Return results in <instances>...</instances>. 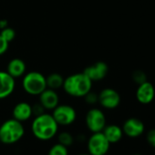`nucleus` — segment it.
<instances>
[{
  "instance_id": "obj_21",
  "label": "nucleus",
  "mask_w": 155,
  "mask_h": 155,
  "mask_svg": "<svg viewBox=\"0 0 155 155\" xmlns=\"http://www.w3.org/2000/svg\"><path fill=\"white\" fill-rule=\"evenodd\" d=\"M132 80L135 83H137L138 85L147 81V76L145 74L144 71L142 70H135L133 73H132Z\"/></svg>"
},
{
  "instance_id": "obj_2",
  "label": "nucleus",
  "mask_w": 155,
  "mask_h": 155,
  "mask_svg": "<svg viewBox=\"0 0 155 155\" xmlns=\"http://www.w3.org/2000/svg\"><path fill=\"white\" fill-rule=\"evenodd\" d=\"M92 81L83 73H75L64 79L62 89L70 97L83 98L92 89Z\"/></svg>"
},
{
  "instance_id": "obj_24",
  "label": "nucleus",
  "mask_w": 155,
  "mask_h": 155,
  "mask_svg": "<svg viewBox=\"0 0 155 155\" xmlns=\"http://www.w3.org/2000/svg\"><path fill=\"white\" fill-rule=\"evenodd\" d=\"M8 45H9V43L1 35H0V56L4 55L8 51Z\"/></svg>"
},
{
  "instance_id": "obj_1",
  "label": "nucleus",
  "mask_w": 155,
  "mask_h": 155,
  "mask_svg": "<svg viewBox=\"0 0 155 155\" xmlns=\"http://www.w3.org/2000/svg\"><path fill=\"white\" fill-rule=\"evenodd\" d=\"M31 130L38 140H49L58 134V124L52 114L44 112L38 116H35L31 123Z\"/></svg>"
},
{
  "instance_id": "obj_18",
  "label": "nucleus",
  "mask_w": 155,
  "mask_h": 155,
  "mask_svg": "<svg viewBox=\"0 0 155 155\" xmlns=\"http://www.w3.org/2000/svg\"><path fill=\"white\" fill-rule=\"evenodd\" d=\"M58 143L66 146V147H69L73 144L74 142V137L72 136L71 133L68 132V131H62L58 135Z\"/></svg>"
},
{
  "instance_id": "obj_7",
  "label": "nucleus",
  "mask_w": 155,
  "mask_h": 155,
  "mask_svg": "<svg viewBox=\"0 0 155 155\" xmlns=\"http://www.w3.org/2000/svg\"><path fill=\"white\" fill-rule=\"evenodd\" d=\"M85 123L92 133L102 131L106 126V116L101 109L92 108L85 116Z\"/></svg>"
},
{
  "instance_id": "obj_10",
  "label": "nucleus",
  "mask_w": 155,
  "mask_h": 155,
  "mask_svg": "<svg viewBox=\"0 0 155 155\" xmlns=\"http://www.w3.org/2000/svg\"><path fill=\"white\" fill-rule=\"evenodd\" d=\"M123 134L128 136L129 138H138L143 134L145 130L144 123L137 118H130L125 120L122 125Z\"/></svg>"
},
{
  "instance_id": "obj_12",
  "label": "nucleus",
  "mask_w": 155,
  "mask_h": 155,
  "mask_svg": "<svg viewBox=\"0 0 155 155\" xmlns=\"http://www.w3.org/2000/svg\"><path fill=\"white\" fill-rule=\"evenodd\" d=\"M16 89L15 79L7 71L0 70V100H5L12 95Z\"/></svg>"
},
{
  "instance_id": "obj_22",
  "label": "nucleus",
  "mask_w": 155,
  "mask_h": 155,
  "mask_svg": "<svg viewBox=\"0 0 155 155\" xmlns=\"http://www.w3.org/2000/svg\"><path fill=\"white\" fill-rule=\"evenodd\" d=\"M83 98L85 100V102L90 105H94L97 102H99V94L92 92L91 91L88 94H86Z\"/></svg>"
},
{
  "instance_id": "obj_13",
  "label": "nucleus",
  "mask_w": 155,
  "mask_h": 155,
  "mask_svg": "<svg viewBox=\"0 0 155 155\" xmlns=\"http://www.w3.org/2000/svg\"><path fill=\"white\" fill-rule=\"evenodd\" d=\"M39 103L45 110H53L59 104V97L56 91L51 89H46L39 95Z\"/></svg>"
},
{
  "instance_id": "obj_16",
  "label": "nucleus",
  "mask_w": 155,
  "mask_h": 155,
  "mask_svg": "<svg viewBox=\"0 0 155 155\" xmlns=\"http://www.w3.org/2000/svg\"><path fill=\"white\" fill-rule=\"evenodd\" d=\"M102 132L110 144L119 142L123 137V131L121 127L116 124L106 125Z\"/></svg>"
},
{
  "instance_id": "obj_17",
  "label": "nucleus",
  "mask_w": 155,
  "mask_h": 155,
  "mask_svg": "<svg viewBox=\"0 0 155 155\" xmlns=\"http://www.w3.org/2000/svg\"><path fill=\"white\" fill-rule=\"evenodd\" d=\"M47 88L57 91L63 87L64 78L58 73H51L48 77H46Z\"/></svg>"
},
{
  "instance_id": "obj_4",
  "label": "nucleus",
  "mask_w": 155,
  "mask_h": 155,
  "mask_svg": "<svg viewBox=\"0 0 155 155\" xmlns=\"http://www.w3.org/2000/svg\"><path fill=\"white\" fill-rule=\"evenodd\" d=\"M22 87L28 95L38 96L47 89L46 77L38 71L25 73L22 80Z\"/></svg>"
},
{
  "instance_id": "obj_6",
  "label": "nucleus",
  "mask_w": 155,
  "mask_h": 155,
  "mask_svg": "<svg viewBox=\"0 0 155 155\" xmlns=\"http://www.w3.org/2000/svg\"><path fill=\"white\" fill-rule=\"evenodd\" d=\"M52 111V116L58 126L71 125L77 119V111L70 105L58 104Z\"/></svg>"
},
{
  "instance_id": "obj_23",
  "label": "nucleus",
  "mask_w": 155,
  "mask_h": 155,
  "mask_svg": "<svg viewBox=\"0 0 155 155\" xmlns=\"http://www.w3.org/2000/svg\"><path fill=\"white\" fill-rule=\"evenodd\" d=\"M146 140L151 147L155 148V129L150 130L148 131L146 135Z\"/></svg>"
},
{
  "instance_id": "obj_27",
  "label": "nucleus",
  "mask_w": 155,
  "mask_h": 155,
  "mask_svg": "<svg viewBox=\"0 0 155 155\" xmlns=\"http://www.w3.org/2000/svg\"><path fill=\"white\" fill-rule=\"evenodd\" d=\"M79 155H91L90 153H81V154H79Z\"/></svg>"
},
{
  "instance_id": "obj_26",
  "label": "nucleus",
  "mask_w": 155,
  "mask_h": 155,
  "mask_svg": "<svg viewBox=\"0 0 155 155\" xmlns=\"http://www.w3.org/2000/svg\"><path fill=\"white\" fill-rule=\"evenodd\" d=\"M8 27V21L7 19H1L0 20V30H2Z\"/></svg>"
},
{
  "instance_id": "obj_11",
  "label": "nucleus",
  "mask_w": 155,
  "mask_h": 155,
  "mask_svg": "<svg viewBox=\"0 0 155 155\" xmlns=\"http://www.w3.org/2000/svg\"><path fill=\"white\" fill-rule=\"evenodd\" d=\"M155 97V88L150 81L140 84L136 90V99L142 105L151 103Z\"/></svg>"
},
{
  "instance_id": "obj_19",
  "label": "nucleus",
  "mask_w": 155,
  "mask_h": 155,
  "mask_svg": "<svg viewBox=\"0 0 155 155\" xmlns=\"http://www.w3.org/2000/svg\"><path fill=\"white\" fill-rule=\"evenodd\" d=\"M48 155H68V147L60 143H56L49 149Z\"/></svg>"
},
{
  "instance_id": "obj_15",
  "label": "nucleus",
  "mask_w": 155,
  "mask_h": 155,
  "mask_svg": "<svg viewBox=\"0 0 155 155\" xmlns=\"http://www.w3.org/2000/svg\"><path fill=\"white\" fill-rule=\"evenodd\" d=\"M26 70H27V66L26 63L23 61V59L16 58L8 62L6 71L16 80L18 79V78L23 77L26 73Z\"/></svg>"
},
{
  "instance_id": "obj_9",
  "label": "nucleus",
  "mask_w": 155,
  "mask_h": 155,
  "mask_svg": "<svg viewBox=\"0 0 155 155\" xmlns=\"http://www.w3.org/2000/svg\"><path fill=\"white\" fill-rule=\"evenodd\" d=\"M108 72H109V67L103 61H98L91 66H88L83 71V73L92 82L102 81L107 76Z\"/></svg>"
},
{
  "instance_id": "obj_3",
  "label": "nucleus",
  "mask_w": 155,
  "mask_h": 155,
  "mask_svg": "<svg viewBox=\"0 0 155 155\" xmlns=\"http://www.w3.org/2000/svg\"><path fill=\"white\" fill-rule=\"evenodd\" d=\"M25 135V127L14 118L5 120L0 125V141L6 145L15 144Z\"/></svg>"
},
{
  "instance_id": "obj_25",
  "label": "nucleus",
  "mask_w": 155,
  "mask_h": 155,
  "mask_svg": "<svg viewBox=\"0 0 155 155\" xmlns=\"http://www.w3.org/2000/svg\"><path fill=\"white\" fill-rule=\"evenodd\" d=\"M32 111H33V115L38 116L45 112V109L43 108V106L40 103H38V104H35L32 106Z\"/></svg>"
},
{
  "instance_id": "obj_5",
  "label": "nucleus",
  "mask_w": 155,
  "mask_h": 155,
  "mask_svg": "<svg viewBox=\"0 0 155 155\" xmlns=\"http://www.w3.org/2000/svg\"><path fill=\"white\" fill-rule=\"evenodd\" d=\"M110 143L102 131L93 132L87 142L88 151L91 155H106L110 150Z\"/></svg>"
},
{
  "instance_id": "obj_8",
  "label": "nucleus",
  "mask_w": 155,
  "mask_h": 155,
  "mask_svg": "<svg viewBox=\"0 0 155 155\" xmlns=\"http://www.w3.org/2000/svg\"><path fill=\"white\" fill-rule=\"evenodd\" d=\"M99 103L107 110H114L120 104V96L117 91L106 88L99 93Z\"/></svg>"
},
{
  "instance_id": "obj_14",
  "label": "nucleus",
  "mask_w": 155,
  "mask_h": 155,
  "mask_svg": "<svg viewBox=\"0 0 155 155\" xmlns=\"http://www.w3.org/2000/svg\"><path fill=\"white\" fill-rule=\"evenodd\" d=\"M33 116L32 111V105H30L27 101H20L16 104L12 110V118L15 120L25 122L28 120Z\"/></svg>"
},
{
  "instance_id": "obj_20",
  "label": "nucleus",
  "mask_w": 155,
  "mask_h": 155,
  "mask_svg": "<svg viewBox=\"0 0 155 155\" xmlns=\"http://www.w3.org/2000/svg\"><path fill=\"white\" fill-rule=\"evenodd\" d=\"M0 35H1L9 43L12 40H14V38H16V31L14 30V28L8 27L2 30H0Z\"/></svg>"
},
{
  "instance_id": "obj_28",
  "label": "nucleus",
  "mask_w": 155,
  "mask_h": 155,
  "mask_svg": "<svg viewBox=\"0 0 155 155\" xmlns=\"http://www.w3.org/2000/svg\"><path fill=\"white\" fill-rule=\"evenodd\" d=\"M133 155H140V154H133Z\"/></svg>"
}]
</instances>
